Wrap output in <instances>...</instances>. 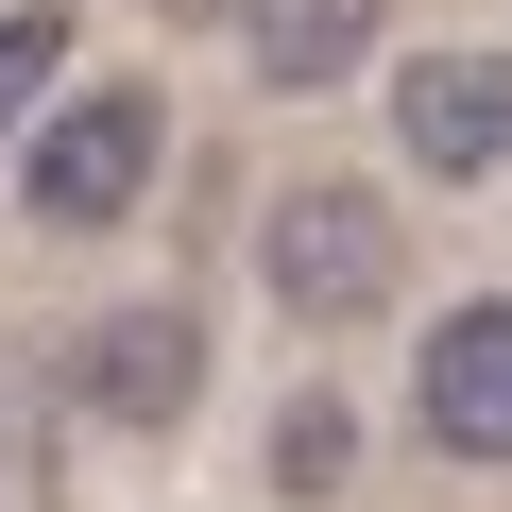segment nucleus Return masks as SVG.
<instances>
[{"mask_svg":"<svg viewBox=\"0 0 512 512\" xmlns=\"http://www.w3.org/2000/svg\"><path fill=\"white\" fill-rule=\"evenodd\" d=\"M256 291H274L291 325H376V308L410 291V222H393V188H359V171H291L274 205H256Z\"/></svg>","mask_w":512,"mask_h":512,"instance_id":"obj_1","label":"nucleus"},{"mask_svg":"<svg viewBox=\"0 0 512 512\" xmlns=\"http://www.w3.org/2000/svg\"><path fill=\"white\" fill-rule=\"evenodd\" d=\"M154 171H171V103H154V86H69V103L18 137V205H35L52 239L137 222V205H154Z\"/></svg>","mask_w":512,"mask_h":512,"instance_id":"obj_2","label":"nucleus"},{"mask_svg":"<svg viewBox=\"0 0 512 512\" xmlns=\"http://www.w3.org/2000/svg\"><path fill=\"white\" fill-rule=\"evenodd\" d=\"M69 393H86V427H120V444L188 427V393H205V308H171V291L103 308V325L69 342Z\"/></svg>","mask_w":512,"mask_h":512,"instance_id":"obj_3","label":"nucleus"},{"mask_svg":"<svg viewBox=\"0 0 512 512\" xmlns=\"http://www.w3.org/2000/svg\"><path fill=\"white\" fill-rule=\"evenodd\" d=\"M393 154L427 188H512V52H410L393 69Z\"/></svg>","mask_w":512,"mask_h":512,"instance_id":"obj_4","label":"nucleus"},{"mask_svg":"<svg viewBox=\"0 0 512 512\" xmlns=\"http://www.w3.org/2000/svg\"><path fill=\"white\" fill-rule=\"evenodd\" d=\"M410 427L444 461H512V291H478L410 342Z\"/></svg>","mask_w":512,"mask_h":512,"instance_id":"obj_5","label":"nucleus"},{"mask_svg":"<svg viewBox=\"0 0 512 512\" xmlns=\"http://www.w3.org/2000/svg\"><path fill=\"white\" fill-rule=\"evenodd\" d=\"M376 18H393V0H239V52H256L274 103H325V86L376 69Z\"/></svg>","mask_w":512,"mask_h":512,"instance_id":"obj_6","label":"nucleus"},{"mask_svg":"<svg viewBox=\"0 0 512 512\" xmlns=\"http://www.w3.org/2000/svg\"><path fill=\"white\" fill-rule=\"evenodd\" d=\"M52 86H69V0H0V154L35 137Z\"/></svg>","mask_w":512,"mask_h":512,"instance_id":"obj_7","label":"nucleus"},{"mask_svg":"<svg viewBox=\"0 0 512 512\" xmlns=\"http://www.w3.org/2000/svg\"><path fill=\"white\" fill-rule=\"evenodd\" d=\"M342 478H359V410L342 393H291L274 410V495H342Z\"/></svg>","mask_w":512,"mask_h":512,"instance_id":"obj_8","label":"nucleus"},{"mask_svg":"<svg viewBox=\"0 0 512 512\" xmlns=\"http://www.w3.org/2000/svg\"><path fill=\"white\" fill-rule=\"evenodd\" d=\"M0 512H18V461H0Z\"/></svg>","mask_w":512,"mask_h":512,"instance_id":"obj_9","label":"nucleus"}]
</instances>
